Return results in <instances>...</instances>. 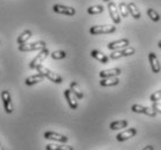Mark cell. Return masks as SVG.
I'll list each match as a JSON object with an SVG mask.
<instances>
[{
  "label": "cell",
  "instance_id": "cell-1",
  "mask_svg": "<svg viewBox=\"0 0 161 150\" xmlns=\"http://www.w3.org/2000/svg\"><path fill=\"white\" fill-rule=\"evenodd\" d=\"M37 72L40 74H42L44 77H47L48 80H50L51 82H53V83L56 84H62L63 83V77L59 75V74L55 73V72H52V70H50L49 68H47V67L44 66H38L36 68Z\"/></svg>",
  "mask_w": 161,
  "mask_h": 150
},
{
  "label": "cell",
  "instance_id": "cell-2",
  "mask_svg": "<svg viewBox=\"0 0 161 150\" xmlns=\"http://www.w3.org/2000/svg\"><path fill=\"white\" fill-rule=\"evenodd\" d=\"M47 48V43L44 40H37L30 44H23L19 45V51L21 52H31V51H37V50H43Z\"/></svg>",
  "mask_w": 161,
  "mask_h": 150
},
{
  "label": "cell",
  "instance_id": "cell-3",
  "mask_svg": "<svg viewBox=\"0 0 161 150\" xmlns=\"http://www.w3.org/2000/svg\"><path fill=\"white\" fill-rule=\"evenodd\" d=\"M116 31V27L111 24H103V26H93L89 29L91 35H106V34H113Z\"/></svg>",
  "mask_w": 161,
  "mask_h": 150
},
{
  "label": "cell",
  "instance_id": "cell-4",
  "mask_svg": "<svg viewBox=\"0 0 161 150\" xmlns=\"http://www.w3.org/2000/svg\"><path fill=\"white\" fill-rule=\"evenodd\" d=\"M48 55H49V50H48V49L45 48V49H43V50H41L40 53H38V54H37L36 57L31 60V61H30L29 68H30V70H36L37 67L41 66V65H42V62L48 58Z\"/></svg>",
  "mask_w": 161,
  "mask_h": 150
},
{
  "label": "cell",
  "instance_id": "cell-5",
  "mask_svg": "<svg viewBox=\"0 0 161 150\" xmlns=\"http://www.w3.org/2000/svg\"><path fill=\"white\" fill-rule=\"evenodd\" d=\"M131 111L135 112V113H143L146 114L148 117L154 118L157 116V111H154L152 107H147V106L140 105V104H133L131 106Z\"/></svg>",
  "mask_w": 161,
  "mask_h": 150
},
{
  "label": "cell",
  "instance_id": "cell-6",
  "mask_svg": "<svg viewBox=\"0 0 161 150\" xmlns=\"http://www.w3.org/2000/svg\"><path fill=\"white\" fill-rule=\"evenodd\" d=\"M1 99H3V103H4L5 112L8 113V114L13 113V111H14V106H13L11 94H9L8 90H4V91L1 92Z\"/></svg>",
  "mask_w": 161,
  "mask_h": 150
},
{
  "label": "cell",
  "instance_id": "cell-7",
  "mask_svg": "<svg viewBox=\"0 0 161 150\" xmlns=\"http://www.w3.org/2000/svg\"><path fill=\"white\" fill-rule=\"evenodd\" d=\"M136 50L133 48H124V49H121V50H116V51H113L111 52V54L109 55L110 59H113V60H116V59H119L122 57H129V55H132L135 54Z\"/></svg>",
  "mask_w": 161,
  "mask_h": 150
},
{
  "label": "cell",
  "instance_id": "cell-8",
  "mask_svg": "<svg viewBox=\"0 0 161 150\" xmlns=\"http://www.w3.org/2000/svg\"><path fill=\"white\" fill-rule=\"evenodd\" d=\"M108 11H109L110 18L113 20V22L115 23V24H119L122 18H121V14H119V11H118L117 7H116V4L113 3V1L108 3Z\"/></svg>",
  "mask_w": 161,
  "mask_h": 150
},
{
  "label": "cell",
  "instance_id": "cell-9",
  "mask_svg": "<svg viewBox=\"0 0 161 150\" xmlns=\"http://www.w3.org/2000/svg\"><path fill=\"white\" fill-rule=\"evenodd\" d=\"M52 9L57 14L67 15V16H73V15H75V9L73 7H70V6H64V5L57 4V5H53Z\"/></svg>",
  "mask_w": 161,
  "mask_h": 150
},
{
  "label": "cell",
  "instance_id": "cell-10",
  "mask_svg": "<svg viewBox=\"0 0 161 150\" xmlns=\"http://www.w3.org/2000/svg\"><path fill=\"white\" fill-rule=\"evenodd\" d=\"M130 45V40L128 38H122L118 40H114L111 43L108 44V49L110 51H116V50H121V49L128 48Z\"/></svg>",
  "mask_w": 161,
  "mask_h": 150
},
{
  "label": "cell",
  "instance_id": "cell-11",
  "mask_svg": "<svg viewBox=\"0 0 161 150\" xmlns=\"http://www.w3.org/2000/svg\"><path fill=\"white\" fill-rule=\"evenodd\" d=\"M44 139L51 140V141H57L59 143H66L69 141V137L65 135H62L59 133L55 132H45L44 133Z\"/></svg>",
  "mask_w": 161,
  "mask_h": 150
},
{
  "label": "cell",
  "instance_id": "cell-12",
  "mask_svg": "<svg viewBox=\"0 0 161 150\" xmlns=\"http://www.w3.org/2000/svg\"><path fill=\"white\" fill-rule=\"evenodd\" d=\"M64 96H65L66 101L69 103V105L72 110H77L78 109V102H77V96L71 91V89H66L64 90Z\"/></svg>",
  "mask_w": 161,
  "mask_h": 150
},
{
  "label": "cell",
  "instance_id": "cell-13",
  "mask_svg": "<svg viewBox=\"0 0 161 150\" xmlns=\"http://www.w3.org/2000/svg\"><path fill=\"white\" fill-rule=\"evenodd\" d=\"M137 134V129L136 128H130V129H126V131H123L122 133L116 135V140L118 142H123V141H126L129 139H132L133 136Z\"/></svg>",
  "mask_w": 161,
  "mask_h": 150
},
{
  "label": "cell",
  "instance_id": "cell-14",
  "mask_svg": "<svg viewBox=\"0 0 161 150\" xmlns=\"http://www.w3.org/2000/svg\"><path fill=\"white\" fill-rule=\"evenodd\" d=\"M148 60H150V65H151V68H152V72H153L154 74H158L160 72L161 66H160V62H159V59H158L157 54L153 53V52H151L150 54H148Z\"/></svg>",
  "mask_w": 161,
  "mask_h": 150
},
{
  "label": "cell",
  "instance_id": "cell-15",
  "mask_svg": "<svg viewBox=\"0 0 161 150\" xmlns=\"http://www.w3.org/2000/svg\"><path fill=\"white\" fill-rule=\"evenodd\" d=\"M122 74V70L119 68H110V70H103L100 72V77L101 79H107V77L118 76Z\"/></svg>",
  "mask_w": 161,
  "mask_h": 150
},
{
  "label": "cell",
  "instance_id": "cell-16",
  "mask_svg": "<svg viewBox=\"0 0 161 150\" xmlns=\"http://www.w3.org/2000/svg\"><path fill=\"white\" fill-rule=\"evenodd\" d=\"M118 83H119V80L117 79V76L101 79V81H100L101 87H114V85H117Z\"/></svg>",
  "mask_w": 161,
  "mask_h": 150
},
{
  "label": "cell",
  "instance_id": "cell-17",
  "mask_svg": "<svg viewBox=\"0 0 161 150\" xmlns=\"http://www.w3.org/2000/svg\"><path fill=\"white\" fill-rule=\"evenodd\" d=\"M44 80V76L42 75V74H35V75H31V76L27 77L26 81H25V83H26V85H34V84H37L40 83V82H42V81Z\"/></svg>",
  "mask_w": 161,
  "mask_h": 150
},
{
  "label": "cell",
  "instance_id": "cell-18",
  "mask_svg": "<svg viewBox=\"0 0 161 150\" xmlns=\"http://www.w3.org/2000/svg\"><path fill=\"white\" fill-rule=\"evenodd\" d=\"M128 8H129V13L131 14L132 18L139 20V18H142V13H140V11L138 9V7H137V5L136 4H133V3H129Z\"/></svg>",
  "mask_w": 161,
  "mask_h": 150
},
{
  "label": "cell",
  "instance_id": "cell-19",
  "mask_svg": "<svg viewBox=\"0 0 161 150\" xmlns=\"http://www.w3.org/2000/svg\"><path fill=\"white\" fill-rule=\"evenodd\" d=\"M91 55L94 59H96L97 61L102 62V64H107L108 60H109V57H107L104 53H102V52L99 51V50H93V51L91 52Z\"/></svg>",
  "mask_w": 161,
  "mask_h": 150
},
{
  "label": "cell",
  "instance_id": "cell-20",
  "mask_svg": "<svg viewBox=\"0 0 161 150\" xmlns=\"http://www.w3.org/2000/svg\"><path fill=\"white\" fill-rule=\"evenodd\" d=\"M70 89H71V91L77 96V98H79V99L84 98V92H82V90H81L80 85H79L75 81H72V82L70 83Z\"/></svg>",
  "mask_w": 161,
  "mask_h": 150
},
{
  "label": "cell",
  "instance_id": "cell-21",
  "mask_svg": "<svg viewBox=\"0 0 161 150\" xmlns=\"http://www.w3.org/2000/svg\"><path fill=\"white\" fill-rule=\"evenodd\" d=\"M31 36H33V33H31V30H25L23 33L20 35V36L18 37V44L19 45H23L26 44L27 42L31 38Z\"/></svg>",
  "mask_w": 161,
  "mask_h": 150
},
{
  "label": "cell",
  "instance_id": "cell-22",
  "mask_svg": "<svg viewBox=\"0 0 161 150\" xmlns=\"http://www.w3.org/2000/svg\"><path fill=\"white\" fill-rule=\"evenodd\" d=\"M45 150H74L73 147L66 146V144H47Z\"/></svg>",
  "mask_w": 161,
  "mask_h": 150
},
{
  "label": "cell",
  "instance_id": "cell-23",
  "mask_svg": "<svg viewBox=\"0 0 161 150\" xmlns=\"http://www.w3.org/2000/svg\"><path fill=\"white\" fill-rule=\"evenodd\" d=\"M126 126H128V121L126 120H116L110 124V129L117 131V129H123Z\"/></svg>",
  "mask_w": 161,
  "mask_h": 150
},
{
  "label": "cell",
  "instance_id": "cell-24",
  "mask_svg": "<svg viewBox=\"0 0 161 150\" xmlns=\"http://www.w3.org/2000/svg\"><path fill=\"white\" fill-rule=\"evenodd\" d=\"M104 11V7L102 5H95V6H91V7L87 9V13L91 15H96V14H101Z\"/></svg>",
  "mask_w": 161,
  "mask_h": 150
},
{
  "label": "cell",
  "instance_id": "cell-25",
  "mask_svg": "<svg viewBox=\"0 0 161 150\" xmlns=\"http://www.w3.org/2000/svg\"><path fill=\"white\" fill-rule=\"evenodd\" d=\"M147 15H148V18L153 21V22H159L161 20L160 18V14L158 13L155 9H153V8H147Z\"/></svg>",
  "mask_w": 161,
  "mask_h": 150
},
{
  "label": "cell",
  "instance_id": "cell-26",
  "mask_svg": "<svg viewBox=\"0 0 161 150\" xmlns=\"http://www.w3.org/2000/svg\"><path fill=\"white\" fill-rule=\"evenodd\" d=\"M118 9H119V14H121L122 18H128L129 16V8H128V4L126 3H119V5H118Z\"/></svg>",
  "mask_w": 161,
  "mask_h": 150
},
{
  "label": "cell",
  "instance_id": "cell-27",
  "mask_svg": "<svg viewBox=\"0 0 161 150\" xmlns=\"http://www.w3.org/2000/svg\"><path fill=\"white\" fill-rule=\"evenodd\" d=\"M67 57L65 51L63 50H58V51H53L51 53V58L55 59V60H60V59H65Z\"/></svg>",
  "mask_w": 161,
  "mask_h": 150
},
{
  "label": "cell",
  "instance_id": "cell-28",
  "mask_svg": "<svg viewBox=\"0 0 161 150\" xmlns=\"http://www.w3.org/2000/svg\"><path fill=\"white\" fill-rule=\"evenodd\" d=\"M160 99H161V90H158V91L153 92V94H152V95L150 96V101L152 103L159 102Z\"/></svg>",
  "mask_w": 161,
  "mask_h": 150
},
{
  "label": "cell",
  "instance_id": "cell-29",
  "mask_svg": "<svg viewBox=\"0 0 161 150\" xmlns=\"http://www.w3.org/2000/svg\"><path fill=\"white\" fill-rule=\"evenodd\" d=\"M152 109H153L154 111H157V113L161 114V104H160V102H154L153 105H152Z\"/></svg>",
  "mask_w": 161,
  "mask_h": 150
},
{
  "label": "cell",
  "instance_id": "cell-30",
  "mask_svg": "<svg viewBox=\"0 0 161 150\" xmlns=\"http://www.w3.org/2000/svg\"><path fill=\"white\" fill-rule=\"evenodd\" d=\"M143 150H154V148H153V146H146Z\"/></svg>",
  "mask_w": 161,
  "mask_h": 150
},
{
  "label": "cell",
  "instance_id": "cell-31",
  "mask_svg": "<svg viewBox=\"0 0 161 150\" xmlns=\"http://www.w3.org/2000/svg\"><path fill=\"white\" fill-rule=\"evenodd\" d=\"M158 46H159V49H161V39L159 40V43H158Z\"/></svg>",
  "mask_w": 161,
  "mask_h": 150
},
{
  "label": "cell",
  "instance_id": "cell-32",
  "mask_svg": "<svg viewBox=\"0 0 161 150\" xmlns=\"http://www.w3.org/2000/svg\"><path fill=\"white\" fill-rule=\"evenodd\" d=\"M103 3H110V1H111V0H102Z\"/></svg>",
  "mask_w": 161,
  "mask_h": 150
},
{
  "label": "cell",
  "instance_id": "cell-33",
  "mask_svg": "<svg viewBox=\"0 0 161 150\" xmlns=\"http://www.w3.org/2000/svg\"><path fill=\"white\" fill-rule=\"evenodd\" d=\"M0 150H5V149H4V147L1 146V143H0Z\"/></svg>",
  "mask_w": 161,
  "mask_h": 150
}]
</instances>
